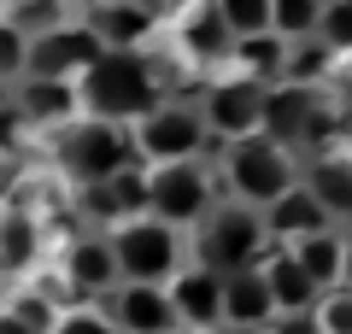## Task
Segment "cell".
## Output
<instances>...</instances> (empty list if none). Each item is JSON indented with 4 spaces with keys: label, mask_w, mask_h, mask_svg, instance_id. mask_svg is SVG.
Returning a JSON list of instances; mask_svg holds the SVG:
<instances>
[{
    "label": "cell",
    "mask_w": 352,
    "mask_h": 334,
    "mask_svg": "<svg viewBox=\"0 0 352 334\" xmlns=\"http://www.w3.org/2000/svg\"><path fill=\"white\" fill-rule=\"evenodd\" d=\"M76 94H82V118H106V124H135L164 100L147 53H100V65L76 82Z\"/></svg>",
    "instance_id": "1"
},
{
    "label": "cell",
    "mask_w": 352,
    "mask_h": 334,
    "mask_svg": "<svg viewBox=\"0 0 352 334\" xmlns=\"http://www.w3.org/2000/svg\"><path fill=\"white\" fill-rule=\"evenodd\" d=\"M294 182H300L294 147L270 141L264 129H258V135H247V141H229V147H223V188H229V199H235V205L264 211L276 194H288Z\"/></svg>",
    "instance_id": "2"
},
{
    "label": "cell",
    "mask_w": 352,
    "mask_h": 334,
    "mask_svg": "<svg viewBox=\"0 0 352 334\" xmlns=\"http://www.w3.org/2000/svg\"><path fill=\"white\" fill-rule=\"evenodd\" d=\"M129 147H135V159L153 170V164H188V159H206L212 135H206L200 106L159 100L147 118H135V124H129Z\"/></svg>",
    "instance_id": "3"
},
{
    "label": "cell",
    "mask_w": 352,
    "mask_h": 334,
    "mask_svg": "<svg viewBox=\"0 0 352 334\" xmlns=\"http://www.w3.org/2000/svg\"><path fill=\"white\" fill-rule=\"evenodd\" d=\"M106 241H112V258H118V276L124 282H170L176 270H182V229H170V223L159 217H124L106 229Z\"/></svg>",
    "instance_id": "4"
},
{
    "label": "cell",
    "mask_w": 352,
    "mask_h": 334,
    "mask_svg": "<svg viewBox=\"0 0 352 334\" xmlns=\"http://www.w3.org/2000/svg\"><path fill=\"white\" fill-rule=\"evenodd\" d=\"M270 247H276V241H270V229H264V211L229 199V205H212V217L200 223V247H194V258L212 264L217 276H229V270L258 264Z\"/></svg>",
    "instance_id": "5"
},
{
    "label": "cell",
    "mask_w": 352,
    "mask_h": 334,
    "mask_svg": "<svg viewBox=\"0 0 352 334\" xmlns=\"http://www.w3.org/2000/svg\"><path fill=\"white\" fill-rule=\"evenodd\" d=\"M212 170L206 159L188 164H153L147 170V217L170 223V229H200L212 217Z\"/></svg>",
    "instance_id": "6"
},
{
    "label": "cell",
    "mask_w": 352,
    "mask_h": 334,
    "mask_svg": "<svg viewBox=\"0 0 352 334\" xmlns=\"http://www.w3.org/2000/svg\"><path fill=\"white\" fill-rule=\"evenodd\" d=\"M59 164L76 176V182H106L124 164H141L135 147H129V124H106V118H76L59 135Z\"/></svg>",
    "instance_id": "7"
},
{
    "label": "cell",
    "mask_w": 352,
    "mask_h": 334,
    "mask_svg": "<svg viewBox=\"0 0 352 334\" xmlns=\"http://www.w3.org/2000/svg\"><path fill=\"white\" fill-rule=\"evenodd\" d=\"M100 53H106V41H100V30L88 24H71L65 18L59 30H41V36H30V71L24 76H59V82H82L94 65H100Z\"/></svg>",
    "instance_id": "8"
},
{
    "label": "cell",
    "mask_w": 352,
    "mask_h": 334,
    "mask_svg": "<svg viewBox=\"0 0 352 334\" xmlns=\"http://www.w3.org/2000/svg\"><path fill=\"white\" fill-rule=\"evenodd\" d=\"M200 118H206V135L212 141H247L258 135V118H264V88L247 82V76H217L206 82L200 94Z\"/></svg>",
    "instance_id": "9"
},
{
    "label": "cell",
    "mask_w": 352,
    "mask_h": 334,
    "mask_svg": "<svg viewBox=\"0 0 352 334\" xmlns=\"http://www.w3.org/2000/svg\"><path fill=\"white\" fill-rule=\"evenodd\" d=\"M106 317L124 334H170V329H182V317H176L170 293H164L159 282H118L112 293H106Z\"/></svg>",
    "instance_id": "10"
},
{
    "label": "cell",
    "mask_w": 352,
    "mask_h": 334,
    "mask_svg": "<svg viewBox=\"0 0 352 334\" xmlns=\"http://www.w3.org/2000/svg\"><path fill=\"white\" fill-rule=\"evenodd\" d=\"M164 293H170L176 317L188 322V329H223V276L212 270V264H182V270L164 282Z\"/></svg>",
    "instance_id": "11"
},
{
    "label": "cell",
    "mask_w": 352,
    "mask_h": 334,
    "mask_svg": "<svg viewBox=\"0 0 352 334\" xmlns=\"http://www.w3.org/2000/svg\"><path fill=\"white\" fill-rule=\"evenodd\" d=\"M311 118H317V94L305 82H270L264 88V118H258V129L270 141H282V147H300L305 135H311Z\"/></svg>",
    "instance_id": "12"
},
{
    "label": "cell",
    "mask_w": 352,
    "mask_h": 334,
    "mask_svg": "<svg viewBox=\"0 0 352 334\" xmlns=\"http://www.w3.org/2000/svg\"><path fill=\"white\" fill-rule=\"evenodd\" d=\"M264 229H270V241L276 247H294V241L305 235H323V229H335V217L323 211V199L305 188V176L288 188V194H276L270 205H264Z\"/></svg>",
    "instance_id": "13"
},
{
    "label": "cell",
    "mask_w": 352,
    "mask_h": 334,
    "mask_svg": "<svg viewBox=\"0 0 352 334\" xmlns=\"http://www.w3.org/2000/svg\"><path fill=\"white\" fill-rule=\"evenodd\" d=\"M176 47L188 53L194 65H223L229 59L235 36H229L217 0H188V6H176Z\"/></svg>",
    "instance_id": "14"
},
{
    "label": "cell",
    "mask_w": 352,
    "mask_h": 334,
    "mask_svg": "<svg viewBox=\"0 0 352 334\" xmlns=\"http://www.w3.org/2000/svg\"><path fill=\"white\" fill-rule=\"evenodd\" d=\"M12 106L24 111V124L36 129H71L82 118V94L76 82H59V76H24L12 94Z\"/></svg>",
    "instance_id": "15"
},
{
    "label": "cell",
    "mask_w": 352,
    "mask_h": 334,
    "mask_svg": "<svg viewBox=\"0 0 352 334\" xmlns=\"http://www.w3.org/2000/svg\"><path fill=\"white\" fill-rule=\"evenodd\" d=\"M88 24L100 30L106 53H141L153 41V30H159V6L153 0H100Z\"/></svg>",
    "instance_id": "16"
},
{
    "label": "cell",
    "mask_w": 352,
    "mask_h": 334,
    "mask_svg": "<svg viewBox=\"0 0 352 334\" xmlns=\"http://www.w3.org/2000/svg\"><path fill=\"white\" fill-rule=\"evenodd\" d=\"M118 282H124V276H118V258H112V241L106 235L71 241V252H65V287H71L76 299H106Z\"/></svg>",
    "instance_id": "17"
},
{
    "label": "cell",
    "mask_w": 352,
    "mask_h": 334,
    "mask_svg": "<svg viewBox=\"0 0 352 334\" xmlns=\"http://www.w3.org/2000/svg\"><path fill=\"white\" fill-rule=\"evenodd\" d=\"M276 322V299H270V282H264L258 264L223 276V329H270Z\"/></svg>",
    "instance_id": "18"
},
{
    "label": "cell",
    "mask_w": 352,
    "mask_h": 334,
    "mask_svg": "<svg viewBox=\"0 0 352 334\" xmlns=\"http://www.w3.org/2000/svg\"><path fill=\"white\" fill-rule=\"evenodd\" d=\"M264 282H270V299H276V311H317V299H323V287L311 282V270H305L300 258H294L288 247H270L258 258Z\"/></svg>",
    "instance_id": "19"
},
{
    "label": "cell",
    "mask_w": 352,
    "mask_h": 334,
    "mask_svg": "<svg viewBox=\"0 0 352 334\" xmlns=\"http://www.w3.org/2000/svg\"><path fill=\"white\" fill-rule=\"evenodd\" d=\"M229 76H247V82L270 88L288 76V41L276 36V30H264V36H241L235 47H229Z\"/></svg>",
    "instance_id": "20"
},
{
    "label": "cell",
    "mask_w": 352,
    "mask_h": 334,
    "mask_svg": "<svg viewBox=\"0 0 352 334\" xmlns=\"http://www.w3.org/2000/svg\"><path fill=\"white\" fill-rule=\"evenodd\" d=\"M305 188L323 199V211L335 223H352V159L346 153H323L305 164Z\"/></svg>",
    "instance_id": "21"
},
{
    "label": "cell",
    "mask_w": 352,
    "mask_h": 334,
    "mask_svg": "<svg viewBox=\"0 0 352 334\" xmlns=\"http://www.w3.org/2000/svg\"><path fill=\"white\" fill-rule=\"evenodd\" d=\"M294 258L305 264V270H311V282L323 287H340V270H346V235H340V229H323V235H305V241H294Z\"/></svg>",
    "instance_id": "22"
},
{
    "label": "cell",
    "mask_w": 352,
    "mask_h": 334,
    "mask_svg": "<svg viewBox=\"0 0 352 334\" xmlns=\"http://www.w3.org/2000/svg\"><path fill=\"white\" fill-rule=\"evenodd\" d=\"M41 252V229L30 211H0V270H30Z\"/></svg>",
    "instance_id": "23"
},
{
    "label": "cell",
    "mask_w": 352,
    "mask_h": 334,
    "mask_svg": "<svg viewBox=\"0 0 352 334\" xmlns=\"http://www.w3.org/2000/svg\"><path fill=\"white\" fill-rule=\"evenodd\" d=\"M323 24V0H270V30L282 41H311Z\"/></svg>",
    "instance_id": "24"
},
{
    "label": "cell",
    "mask_w": 352,
    "mask_h": 334,
    "mask_svg": "<svg viewBox=\"0 0 352 334\" xmlns=\"http://www.w3.org/2000/svg\"><path fill=\"white\" fill-rule=\"evenodd\" d=\"M106 194H112L118 223L124 217H147V164H124L118 176H106Z\"/></svg>",
    "instance_id": "25"
},
{
    "label": "cell",
    "mask_w": 352,
    "mask_h": 334,
    "mask_svg": "<svg viewBox=\"0 0 352 334\" xmlns=\"http://www.w3.org/2000/svg\"><path fill=\"white\" fill-rule=\"evenodd\" d=\"M317 41H323L335 59H352V0H323V24H317Z\"/></svg>",
    "instance_id": "26"
},
{
    "label": "cell",
    "mask_w": 352,
    "mask_h": 334,
    "mask_svg": "<svg viewBox=\"0 0 352 334\" xmlns=\"http://www.w3.org/2000/svg\"><path fill=\"white\" fill-rule=\"evenodd\" d=\"M329 65H340V59H335L317 36H311V41H288V82H305V88H311Z\"/></svg>",
    "instance_id": "27"
},
{
    "label": "cell",
    "mask_w": 352,
    "mask_h": 334,
    "mask_svg": "<svg viewBox=\"0 0 352 334\" xmlns=\"http://www.w3.org/2000/svg\"><path fill=\"white\" fill-rule=\"evenodd\" d=\"M217 12H223L229 36H264L270 30V0H217Z\"/></svg>",
    "instance_id": "28"
},
{
    "label": "cell",
    "mask_w": 352,
    "mask_h": 334,
    "mask_svg": "<svg viewBox=\"0 0 352 334\" xmlns=\"http://www.w3.org/2000/svg\"><path fill=\"white\" fill-rule=\"evenodd\" d=\"M6 18H12L24 36H41V30H59L65 24V0H18Z\"/></svg>",
    "instance_id": "29"
},
{
    "label": "cell",
    "mask_w": 352,
    "mask_h": 334,
    "mask_svg": "<svg viewBox=\"0 0 352 334\" xmlns=\"http://www.w3.org/2000/svg\"><path fill=\"white\" fill-rule=\"evenodd\" d=\"M30 71V36L12 24V18H0V76L12 82V76Z\"/></svg>",
    "instance_id": "30"
},
{
    "label": "cell",
    "mask_w": 352,
    "mask_h": 334,
    "mask_svg": "<svg viewBox=\"0 0 352 334\" xmlns=\"http://www.w3.org/2000/svg\"><path fill=\"white\" fill-rule=\"evenodd\" d=\"M317 329L323 334H352V287H329L317 299Z\"/></svg>",
    "instance_id": "31"
},
{
    "label": "cell",
    "mask_w": 352,
    "mask_h": 334,
    "mask_svg": "<svg viewBox=\"0 0 352 334\" xmlns=\"http://www.w3.org/2000/svg\"><path fill=\"white\" fill-rule=\"evenodd\" d=\"M47 334H124V329H118L106 311H94V305H71V311H65V317L53 322Z\"/></svg>",
    "instance_id": "32"
},
{
    "label": "cell",
    "mask_w": 352,
    "mask_h": 334,
    "mask_svg": "<svg viewBox=\"0 0 352 334\" xmlns=\"http://www.w3.org/2000/svg\"><path fill=\"white\" fill-rule=\"evenodd\" d=\"M6 311H18V317H24L30 329H41V334H47L53 322H59V317H53V311H47V299H36V293H24V299H12V305H6Z\"/></svg>",
    "instance_id": "33"
},
{
    "label": "cell",
    "mask_w": 352,
    "mask_h": 334,
    "mask_svg": "<svg viewBox=\"0 0 352 334\" xmlns=\"http://www.w3.org/2000/svg\"><path fill=\"white\" fill-rule=\"evenodd\" d=\"M270 334H323V329H317V311H276Z\"/></svg>",
    "instance_id": "34"
},
{
    "label": "cell",
    "mask_w": 352,
    "mask_h": 334,
    "mask_svg": "<svg viewBox=\"0 0 352 334\" xmlns=\"http://www.w3.org/2000/svg\"><path fill=\"white\" fill-rule=\"evenodd\" d=\"M18 135H24V111L6 106V111H0V153H12V147H18Z\"/></svg>",
    "instance_id": "35"
},
{
    "label": "cell",
    "mask_w": 352,
    "mask_h": 334,
    "mask_svg": "<svg viewBox=\"0 0 352 334\" xmlns=\"http://www.w3.org/2000/svg\"><path fill=\"white\" fill-rule=\"evenodd\" d=\"M0 334H41V329H30L18 311H0Z\"/></svg>",
    "instance_id": "36"
},
{
    "label": "cell",
    "mask_w": 352,
    "mask_h": 334,
    "mask_svg": "<svg viewBox=\"0 0 352 334\" xmlns=\"http://www.w3.org/2000/svg\"><path fill=\"white\" fill-rule=\"evenodd\" d=\"M340 287H352V235H346V270H340Z\"/></svg>",
    "instance_id": "37"
},
{
    "label": "cell",
    "mask_w": 352,
    "mask_h": 334,
    "mask_svg": "<svg viewBox=\"0 0 352 334\" xmlns=\"http://www.w3.org/2000/svg\"><path fill=\"white\" fill-rule=\"evenodd\" d=\"M12 106V82H6V76H0V111Z\"/></svg>",
    "instance_id": "38"
},
{
    "label": "cell",
    "mask_w": 352,
    "mask_h": 334,
    "mask_svg": "<svg viewBox=\"0 0 352 334\" xmlns=\"http://www.w3.org/2000/svg\"><path fill=\"white\" fill-rule=\"evenodd\" d=\"M170 334H212V329H188V322H182V329H170Z\"/></svg>",
    "instance_id": "39"
},
{
    "label": "cell",
    "mask_w": 352,
    "mask_h": 334,
    "mask_svg": "<svg viewBox=\"0 0 352 334\" xmlns=\"http://www.w3.org/2000/svg\"><path fill=\"white\" fill-rule=\"evenodd\" d=\"M223 334H270V329H223Z\"/></svg>",
    "instance_id": "40"
},
{
    "label": "cell",
    "mask_w": 352,
    "mask_h": 334,
    "mask_svg": "<svg viewBox=\"0 0 352 334\" xmlns=\"http://www.w3.org/2000/svg\"><path fill=\"white\" fill-rule=\"evenodd\" d=\"M0 182H6V153H0Z\"/></svg>",
    "instance_id": "41"
}]
</instances>
